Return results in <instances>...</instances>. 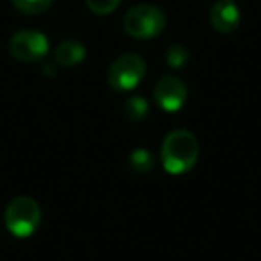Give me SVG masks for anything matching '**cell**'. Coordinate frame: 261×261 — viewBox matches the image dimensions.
Wrapping results in <instances>:
<instances>
[{
	"mask_svg": "<svg viewBox=\"0 0 261 261\" xmlns=\"http://www.w3.org/2000/svg\"><path fill=\"white\" fill-rule=\"evenodd\" d=\"M145 61L138 54H122L108 70V83L115 91H130L142 83L145 75Z\"/></svg>",
	"mask_w": 261,
	"mask_h": 261,
	"instance_id": "4",
	"label": "cell"
},
{
	"mask_svg": "<svg viewBox=\"0 0 261 261\" xmlns=\"http://www.w3.org/2000/svg\"><path fill=\"white\" fill-rule=\"evenodd\" d=\"M154 165H156V161H154V156L149 152L147 149H143V147H140V149L133 150L129 156V168L135 174H149L150 170L154 168Z\"/></svg>",
	"mask_w": 261,
	"mask_h": 261,
	"instance_id": "9",
	"label": "cell"
},
{
	"mask_svg": "<svg viewBox=\"0 0 261 261\" xmlns=\"http://www.w3.org/2000/svg\"><path fill=\"white\" fill-rule=\"evenodd\" d=\"M48 40L38 31H20L9 40V54L22 63L41 61L48 54Z\"/></svg>",
	"mask_w": 261,
	"mask_h": 261,
	"instance_id": "5",
	"label": "cell"
},
{
	"mask_svg": "<svg viewBox=\"0 0 261 261\" xmlns=\"http://www.w3.org/2000/svg\"><path fill=\"white\" fill-rule=\"evenodd\" d=\"M120 2L122 0H86L88 8L97 15H111L113 11H116Z\"/></svg>",
	"mask_w": 261,
	"mask_h": 261,
	"instance_id": "13",
	"label": "cell"
},
{
	"mask_svg": "<svg viewBox=\"0 0 261 261\" xmlns=\"http://www.w3.org/2000/svg\"><path fill=\"white\" fill-rule=\"evenodd\" d=\"M211 25L222 34L234 33L240 25V9L232 0H217L210 13Z\"/></svg>",
	"mask_w": 261,
	"mask_h": 261,
	"instance_id": "7",
	"label": "cell"
},
{
	"mask_svg": "<svg viewBox=\"0 0 261 261\" xmlns=\"http://www.w3.org/2000/svg\"><path fill=\"white\" fill-rule=\"evenodd\" d=\"M13 6L25 15H40L50 8L52 0H11Z\"/></svg>",
	"mask_w": 261,
	"mask_h": 261,
	"instance_id": "11",
	"label": "cell"
},
{
	"mask_svg": "<svg viewBox=\"0 0 261 261\" xmlns=\"http://www.w3.org/2000/svg\"><path fill=\"white\" fill-rule=\"evenodd\" d=\"M86 58V48L81 41H75V40H66L63 43L58 45L54 52V59L58 65L61 66H75L79 63H83V59Z\"/></svg>",
	"mask_w": 261,
	"mask_h": 261,
	"instance_id": "8",
	"label": "cell"
},
{
	"mask_svg": "<svg viewBox=\"0 0 261 261\" xmlns=\"http://www.w3.org/2000/svg\"><path fill=\"white\" fill-rule=\"evenodd\" d=\"M154 98L158 106L168 113H175L186 104V84L175 75H163L154 86Z\"/></svg>",
	"mask_w": 261,
	"mask_h": 261,
	"instance_id": "6",
	"label": "cell"
},
{
	"mask_svg": "<svg viewBox=\"0 0 261 261\" xmlns=\"http://www.w3.org/2000/svg\"><path fill=\"white\" fill-rule=\"evenodd\" d=\"M165 58H167V63L172 68H182V66L188 63L190 54H188V50H186V47H182L181 43H174L168 47Z\"/></svg>",
	"mask_w": 261,
	"mask_h": 261,
	"instance_id": "12",
	"label": "cell"
},
{
	"mask_svg": "<svg viewBox=\"0 0 261 261\" xmlns=\"http://www.w3.org/2000/svg\"><path fill=\"white\" fill-rule=\"evenodd\" d=\"M167 25V16L160 8L150 4H140L130 8L123 16V29L130 38L150 40L156 38Z\"/></svg>",
	"mask_w": 261,
	"mask_h": 261,
	"instance_id": "2",
	"label": "cell"
},
{
	"mask_svg": "<svg viewBox=\"0 0 261 261\" xmlns=\"http://www.w3.org/2000/svg\"><path fill=\"white\" fill-rule=\"evenodd\" d=\"M122 113L130 122H142L149 115V104L143 97H130L123 102Z\"/></svg>",
	"mask_w": 261,
	"mask_h": 261,
	"instance_id": "10",
	"label": "cell"
},
{
	"mask_svg": "<svg viewBox=\"0 0 261 261\" xmlns=\"http://www.w3.org/2000/svg\"><path fill=\"white\" fill-rule=\"evenodd\" d=\"M163 167L168 174H185L195 167L199 160V142L193 133L186 129H175L168 133L161 145Z\"/></svg>",
	"mask_w": 261,
	"mask_h": 261,
	"instance_id": "1",
	"label": "cell"
},
{
	"mask_svg": "<svg viewBox=\"0 0 261 261\" xmlns=\"http://www.w3.org/2000/svg\"><path fill=\"white\" fill-rule=\"evenodd\" d=\"M41 224V210L31 197H16L6 207V225L18 238L34 234Z\"/></svg>",
	"mask_w": 261,
	"mask_h": 261,
	"instance_id": "3",
	"label": "cell"
}]
</instances>
